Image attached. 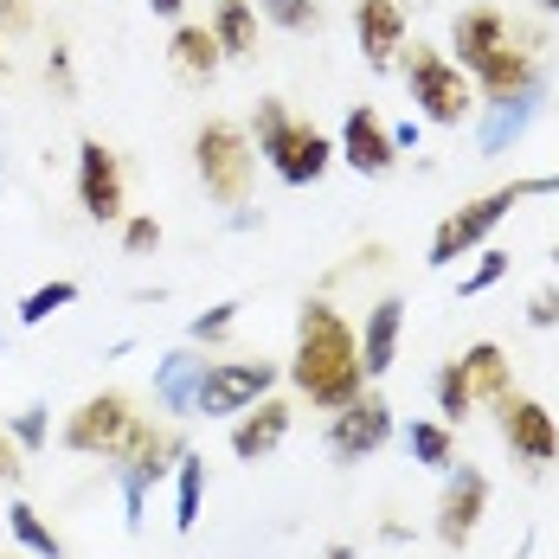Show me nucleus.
<instances>
[{"instance_id": "obj_1", "label": "nucleus", "mask_w": 559, "mask_h": 559, "mask_svg": "<svg viewBox=\"0 0 559 559\" xmlns=\"http://www.w3.org/2000/svg\"><path fill=\"white\" fill-rule=\"evenodd\" d=\"M289 380L316 412H341L347 399H360L367 373H360V335L347 329L335 302L309 296L296 309V354H289Z\"/></svg>"}, {"instance_id": "obj_2", "label": "nucleus", "mask_w": 559, "mask_h": 559, "mask_svg": "<svg viewBox=\"0 0 559 559\" xmlns=\"http://www.w3.org/2000/svg\"><path fill=\"white\" fill-rule=\"evenodd\" d=\"M180 450H187V438H180L174 425H155V418H135V425H129V438L116 444L110 476H116V489H122V508H129V534H142L148 489H162V483L174 476Z\"/></svg>"}, {"instance_id": "obj_3", "label": "nucleus", "mask_w": 559, "mask_h": 559, "mask_svg": "<svg viewBox=\"0 0 559 559\" xmlns=\"http://www.w3.org/2000/svg\"><path fill=\"white\" fill-rule=\"evenodd\" d=\"M251 135H258V155H264V162L277 168V180H289V187H316V180L329 174V162H335V142H329L322 129L296 122L277 97H264V104H258Z\"/></svg>"}, {"instance_id": "obj_4", "label": "nucleus", "mask_w": 559, "mask_h": 559, "mask_svg": "<svg viewBox=\"0 0 559 559\" xmlns=\"http://www.w3.org/2000/svg\"><path fill=\"white\" fill-rule=\"evenodd\" d=\"M193 168L206 180V193L219 200V206H245L251 200V174H258V148H251V135L238 129V122H200V135H193Z\"/></svg>"}, {"instance_id": "obj_5", "label": "nucleus", "mask_w": 559, "mask_h": 559, "mask_svg": "<svg viewBox=\"0 0 559 559\" xmlns=\"http://www.w3.org/2000/svg\"><path fill=\"white\" fill-rule=\"evenodd\" d=\"M405 84H412L418 116L438 122V129H463L469 110H476V84H469V71L450 64L444 52H431V46H412V52H405Z\"/></svg>"}, {"instance_id": "obj_6", "label": "nucleus", "mask_w": 559, "mask_h": 559, "mask_svg": "<svg viewBox=\"0 0 559 559\" xmlns=\"http://www.w3.org/2000/svg\"><path fill=\"white\" fill-rule=\"evenodd\" d=\"M521 206V187L508 180V187H496V193H483V200H469V206H456L438 231H431V251H425V264L431 271H450L456 258H469V251H483V238L496 231V225L508 219Z\"/></svg>"}, {"instance_id": "obj_7", "label": "nucleus", "mask_w": 559, "mask_h": 559, "mask_svg": "<svg viewBox=\"0 0 559 559\" xmlns=\"http://www.w3.org/2000/svg\"><path fill=\"white\" fill-rule=\"evenodd\" d=\"M135 418H142V412H135V399H129L122 386L91 392V399L64 418V450H78V456H104V463H110L116 444L129 438Z\"/></svg>"}, {"instance_id": "obj_8", "label": "nucleus", "mask_w": 559, "mask_h": 559, "mask_svg": "<svg viewBox=\"0 0 559 559\" xmlns=\"http://www.w3.org/2000/svg\"><path fill=\"white\" fill-rule=\"evenodd\" d=\"M271 386H277V360H206L193 412H206V418H238L245 405H258Z\"/></svg>"}, {"instance_id": "obj_9", "label": "nucleus", "mask_w": 559, "mask_h": 559, "mask_svg": "<svg viewBox=\"0 0 559 559\" xmlns=\"http://www.w3.org/2000/svg\"><path fill=\"white\" fill-rule=\"evenodd\" d=\"M483 514H489V476H483L476 463H450L444 496H438V540H444L450 554H463V547L476 540Z\"/></svg>"}, {"instance_id": "obj_10", "label": "nucleus", "mask_w": 559, "mask_h": 559, "mask_svg": "<svg viewBox=\"0 0 559 559\" xmlns=\"http://www.w3.org/2000/svg\"><path fill=\"white\" fill-rule=\"evenodd\" d=\"M78 206H84V219H97V225H122V213H129V200H122V155L110 142H97V135L78 142Z\"/></svg>"}, {"instance_id": "obj_11", "label": "nucleus", "mask_w": 559, "mask_h": 559, "mask_svg": "<svg viewBox=\"0 0 559 559\" xmlns=\"http://www.w3.org/2000/svg\"><path fill=\"white\" fill-rule=\"evenodd\" d=\"M386 438H392V405H386V392H373V386H360V399H347L329 418V456L335 463H360Z\"/></svg>"}, {"instance_id": "obj_12", "label": "nucleus", "mask_w": 559, "mask_h": 559, "mask_svg": "<svg viewBox=\"0 0 559 559\" xmlns=\"http://www.w3.org/2000/svg\"><path fill=\"white\" fill-rule=\"evenodd\" d=\"M496 425H502V444L514 450L527 469H540V463H554L559 456V425H554V412H547L540 399L508 392L502 405H496Z\"/></svg>"}, {"instance_id": "obj_13", "label": "nucleus", "mask_w": 559, "mask_h": 559, "mask_svg": "<svg viewBox=\"0 0 559 559\" xmlns=\"http://www.w3.org/2000/svg\"><path fill=\"white\" fill-rule=\"evenodd\" d=\"M335 155L347 162L354 174H367V180H380V174H392V162H399V148H392V129L380 122V110L373 104H354L347 110V122H341V142Z\"/></svg>"}, {"instance_id": "obj_14", "label": "nucleus", "mask_w": 559, "mask_h": 559, "mask_svg": "<svg viewBox=\"0 0 559 559\" xmlns=\"http://www.w3.org/2000/svg\"><path fill=\"white\" fill-rule=\"evenodd\" d=\"M289 425H296V405L277 399V392H264L258 405L238 412V425H231V456H238V463H264V456L289 438Z\"/></svg>"}, {"instance_id": "obj_15", "label": "nucleus", "mask_w": 559, "mask_h": 559, "mask_svg": "<svg viewBox=\"0 0 559 559\" xmlns=\"http://www.w3.org/2000/svg\"><path fill=\"white\" fill-rule=\"evenodd\" d=\"M354 33H360V58L373 71H386L405 52V7L399 0H354Z\"/></svg>"}, {"instance_id": "obj_16", "label": "nucleus", "mask_w": 559, "mask_h": 559, "mask_svg": "<svg viewBox=\"0 0 559 559\" xmlns=\"http://www.w3.org/2000/svg\"><path fill=\"white\" fill-rule=\"evenodd\" d=\"M399 335H405V302L399 296H380L360 322V373L367 380H386L392 360H399Z\"/></svg>"}, {"instance_id": "obj_17", "label": "nucleus", "mask_w": 559, "mask_h": 559, "mask_svg": "<svg viewBox=\"0 0 559 559\" xmlns=\"http://www.w3.org/2000/svg\"><path fill=\"white\" fill-rule=\"evenodd\" d=\"M534 78H540V71H534V52H521L514 39L469 71V84H476V97H483V104H508V97L534 91Z\"/></svg>"}, {"instance_id": "obj_18", "label": "nucleus", "mask_w": 559, "mask_h": 559, "mask_svg": "<svg viewBox=\"0 0 559 559\" xmlns=\"http://www.w3.org/2000/svg\"><path fill=\"white\" fill-rule=\"evenodd\" d=\"M508 39H514V26H508L502 7H469V13H456V26H450V46H456V64H463V71H476L489 52H502Z\"/></svg>"}, {"instance_id": "obj_19", "label": "nucleus", "mask_w": 559, "mask_h": 559, "mask_svg": "<svg viewBox=\"0 0 559 559\" xmlns=\"http://www.w3.org/2000/svg\"><path fill=\"white\" fill-rule=\"evenodd\" d=\"M168 64L187 78V84H213V78H219V64H225L219 39H213V26H193V20H180V26H174V39H168Z\"/></svg>"}, {"instance_id": "obj_20", "label": "nucleus", "mask_w": 559, "mask_h": 559, "mask_svg": "<svg viewBox=\"0 0 559 559\" xmlns=\"http://www.w3.org/2000/svg\"><path fill=\"white\" fill-rule=\"evenodd\" d=\"M200 373H206V360L193 354V347H174L168 360L155 367V399H162V412H193V399H200Z\"/></svg>"}, {"instance_id": "obj_21", "label": "nucleus", "mask_w": 559, "mask_h": 559, "mask_svg": "<svg viewBox=\"0 0 559 559\" xmlns=\"http://www.w3.org/2000/svg\"><path fill=\"white\" fill-rule=\"evenodd\" d=\"M213 39L225 58H258V7L251 0H213Z\"/></svg>"}, {"instance_id": "obj_22", "label": "nucleus", "mask_w": 559, "mask_h": 559, "mask_svg": "<svg viewBox=\"0 0 559 559\" xmlns=\"http://www.w3.org/2000/svg\"><path fill=\"white\" fill-rule=\"evenodd\" d=\"M463 373H469L476 399H489V405H502L508 392H514V380H508V354L496 347V341H469V347H463Z\"/></svg>"}, {"instance_id": "obj_23", "label": "nucleus", "mask_w": 559, "mask_h": 559, "mask_svg": "<svg viewBox=\"0 0 559 559\" xmlns=\"http://www.w3.org/2000/svg\"><path fill=\"white\" fill-rule=\"evenodd\" d=\"M200 508H206V456L180 450V463H174V527L193 534L200 527Z\"/></svg>"}, {"instance_id": "obj_24", "label": "nucleus", "mask_w": 559, "mask_h": 559, "mask_svg": "<svg viewBox=\"0 0 559 559\" xmlns=\"http://www.w3.org/2000/svg\"><path fill=\"white\" fill-rule=\"evenodd\" d=\"M7 527H13V540H20L33 559H64V540L52 534V521H46L33 502H13V508H7Z\"/></svg>"}, {"instance_id": "obj_25", "label": "nucleus", "mask_w": 559, "mask_h": 559, "mask_svg": "<svg viewBox=\"0 0 559 559\" xmlns=\"http://www.w3.org/2000/svg\"><path fill=\"white\" fill-rule=\"evenodd\" d=\"M431 392H438V418H444V425H463V418L476 412V386H469V373H463V354L438 367Z\"/></svg>"}, {"instance_id": "obj_26", "label": "nucleus", "mask_w": 559, "mask_h": 559, "mask_svg": "<svg viewBox=\"0 0 559 559\" xmlns=\"http://www.w3.org/2000/svg\"><path fill=\"white\" fill-rule=\"evenodd\" d=\"M405 450H412V463H425V469H450V463H456V438H450L444 418H418V425L405 431Z\"/></svg>"}, {"instance_id": "obj_27", "label": "nucleus", "mask_w": 559, "mask_h": 559, "mask_svg": "<svg viewBox=\"0 0 559 559\" xmlns=\"http://www.w3.org/2000/svg\"><path fill=\"white\" fill-rule=\"evenodd\" d=\"M534 122V91H521V97H508V104H489V129H483V155H502L508 135H521Z\"/></svg>"}, {"instance_id": "obj_28", "label": "nucleus", "mask_w": 559, "mask_h": 559, "mask_svg": "<svg viewBox=\"0 0 559 559\" xmlns=\"http://www.w3.org/2000/svg\"><path fill=\"white\" fill-rule=\"evenodd\" d=\"M71 302H78V283H71V277L39 283V289L20 302V329H39V322H52L58 309H71Z\"/></svg>"}, {"instance_id": "obj_29", "label": "nucleus", "mask_w": 559, "mask_h": 559, "mask_svg": "<svg viewBox=\"0 0 559 559\" xmlns=\"http://www.w3.org/2000/svg\"><path fill=\"white\" fill-rule=\"evenodd\" d=\"M7 431H13V444L26 450V456H39L46 438H52V405H20V412L7 418Z\"/></svg>"}, {"instance_id": "obj_30", "label": "nucleus", "mask_w": 559, "mask_h": 559, "mask_svg": "<svg viewBox=\"0 0 559 559\" xmlns=\"http://www.w3.org/2000/svg\"><path fill=\"white\" fill-rule=\"evenodd\" d=\"M264 20H277L283 33H322V7L316 0H251Z\"/></svg>"}, {"instance_id": "obj_31", "label": "nucleus", "mask_w": 559, "mask_h": 559, "mask_svg": "<svg viewBox=\"0 0 559 559\" xmlns=\"http://www.w3.org/2000/svg\"><path fill=\"white\" fill-rule=\"evenodd\" d=\"M122 251H129V258L162 251V219H155V213H135V219L122 213Z\"/></svg>"}, {"instance_id": "obj_32", "label": "nucleus", "mask_w": 559, "mask_h": 559, "mask_svg": "<svg viewBox=\"0 0 559 559\" xmlns=\"http://www.w3.org/2000/svg\"><path fill=\"white\" fill-rule=\"evenodd\" d=\"M238 309H245V302H213L206 316H193V329H187V335H193V341H206V347H213V341H225L231 329H238Z\"/></svg>"}, {"instance_id": "obj_33", "label": "nucleus", "mask_w": 559, "mask_h": 559, "mask_svg": "<svg viewBox=\"0 0 559 559\" xmlns=\"http://www.w3.org/2000/svg\"><path fill=\"white\" fill-rule=\"evenodd\" d=\"M508 277V251H476V271L463 277V296H489Z\"/></svg>"}, {"instance_id": "obj_34", "label": "nucleus", "mask_w": 559, "mask_h": 559, "mask_svg": "<svg viewBox=\"0 0 559 559\" xmlns=\"http://www.w3.org/2000/svg\"><path fill=\"white\" fill-rule=\"evenodd\" d=\"M0 483H7V489H20V483H26V450L13 444V431H7V425H0Z\"/></svg>"}, {"instance_id": "obj_35", "label": "nucleus", "mask_w": 559, "mask_h": 559, "mask_svg": "<svg viewBox=\"0 0 559 559\" xmlns=\"http://www.w3.org/2000/svg\"><path fill=\"white\" fill-rule=\"evenodd\" d=\"M33 33V0H0V39Z\"/></svg>"}, {"instance_id": "obj_36", "label": "nucleus", "mask_w": 559, "mask_h": 559, "mask_svg": "<svg viewBox=\"0 0 559 559\" xmlns=\"http://www.w3.org/2000/svg\"><path fill=\"white\" fill-rule=\"evenodd\" d=\"M46 78H52L58 97H78V71H71V52H64V46H52V58H46Z\"/></svg>"}, {"instance_id": "obj_37", "label": "nucleus", "mask_w": 559, "mask_h": 559, "mask_svg": "<svg viewBox=\"0 0 559 559\" xmlns=\"http://www.w3.org/2000/svg\"><path fill=\"white\" fill-rule=\"evenodd\" d=\"M527 329H559V289H534V302H527Z\"/></svg>"}, {"instance_id": "obj_38", "label": "nucleus", "mask_w": 559, "mask_h": 559, "mask_svg": "<svg viewBox=\"0 0 559 559\" xmlns=\"http://www.w3.org/2000/svg\"><path fill=\"white\" fill-rule=\"evenodd\" d=\"M392 148H399V155L418 148V122H399V129H392Z\"/></svg>"}, {"instance_id": "obj_39", "label": "nucleus", "mask_w": 559, "mask_h": 559, "mask_svg": "<svg viewBox=\"0 0 559 559\" xmlns=\"http://www.w3.org/2000/svg\"><path fill=\"white\" fill-rule=\"evenodd\" d=\"M148 7H155L162 20H180V7H187V0H148Z\"/></svg>"}, {"instance_id": "obj_40", "label": "nucleus", "mask_w": 559, "mask_h": 559, "mask_svg": "<svg viewBox=\"0 0 559 559\" xmlns=\"http://www.w3.org/2000/svg\"><path fill=\"white\" fill-rule=\"evenodd\" d=\"M322 559H354V547H329V554H322Z\"/></svg>"}, {"instance_id": "obj_41", "label": "nucleus", "mask_w": 559, "mask_h": 559, "mask_svg": "<svg viewBox=\"0 0 559 559\" xmlns=\"http://www.w3.org/2000/svg\"><path fill=\"white\" fill-rule=\"evenodd\" d=\"M7 71H13V58H7V46H0V78H7Z\"/></svg>"}, {"instance_id": "obj_42", "label": "nucleus", "mask_w": 559, "mask_h": 559, "mask_svg": "<svg viewBox=\"0 0 559 559\" xmlns=\"http://www.w3.org/2000/svg\"><path fill=\"white\" fill-rule=\"evenodd\" d=\"M540 7H547V13H559V0H540Z\"/></svg>"}, {"instance_id": "obj_43", "label": "nucleus", "mask_w": 559, "mask_h": 559, "mask_svg": "<svg viewBox=\"0 0 559 559\" xmlns=\"http://www.w3.org/2000/svg\"><path fill=\"white\" fill-rule=\"evenodd\" d=\"M554 264H559V251H554Z\"/></svg>"}, {"instance_id": "obj_44", "label": "nucleus", "mask_w": 559, "mask_h": 559, "mask_svg": "<svg viewBox=\"0 0 559 559\" xmlns=\"http://www.w3.org/2000/svg\"><path fill=\"white\" fill-rule=\"evenodd\" d=\"M0 559H7V554H0Z\"/></svg>"}]
</instances>
